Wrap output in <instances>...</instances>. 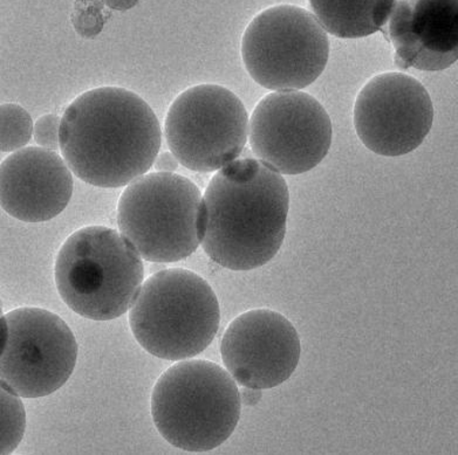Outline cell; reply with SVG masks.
Here are the masks:
<instances>
[{
	"instance_id": "cell-7",
	"label": "cell",
	"mask_w": 458,
	"mask_h": 455,
	"mask_svg": "<svg viewBox=\"0 0 458 455\" xmlns=\"http://www.w3.org/2000/svg\"><path fill=\"white\" fill-rule=\"evenodd\" d=\"M242 58L250 77L264 88L274 92L304 89L327 68V32L302 7H270L246 28Z\"/></svg>"
},
{
	"instance_id": "cell-1",
	"label": "cell",
	"mask_w": 458,
	"mask_h": 455,
	"mask_svg": "<svg viewBox=\"0 0 458 455\" xmlns=\"http://www.w3.org/2000/svg\"><path fill=\"white\" fill-rule=\"evenodd\" d=\"M162 131L140 95L100 87L75 98L60 121L59 149L68 168L93 187L117 189L153 168Z\"/></svg>"
},
{
	"instance_id": "cell-23",
	"label": "cell",
	"mask_w": 458,
	"mask_h": 455,
	"mask_svg": "<svg viewBox=\"0 0 458 455\" xmlns=\"http://www.w3.org/2000/svg\"><path fill=\"white\" fill-rule=\"evenodd\" d=\"M7 340H9V324H7L5 315L0 316V358L5 351Z\"/></svg>"
},
{
	"instance_id": "cell-11",
	"label": "cell",
	"mask_w": 458,
	"mask_h": 455,
	"mask_svg": "<svg viewBox=\"0 0 458 455\" xmlns=\"http://www.w3.org/2000/svg\"><path fill=\"white\" fill-rule=\"evenodd\" d=\"M353 122L367 149L380 156H403L425 142L433 127L434 105L419 80L388 72L362 87L355 100Z\"/></svg>"
},
{
	"instance_id": "cell-14",
	"label": "cell",
	"mask_w": 458,
	"mask_h": 455,
	"mask_svg": "<svg viewBox=\"0 0 458 455\" xmlns=\"http://www.w3.org/2000/svg\"><path fill=\"white\" fill-rule=\"evenodd\" d=\"M386 26L397 67L437 72L457 62L458 0H397Z\"/></svg>"
},
{
	"instance_id": "cell-5",
	"label": "cell",
	"mask_w": 458,
	"mask_h": 455,
	"mask_svg": "<svg viewBox=\"0 0 458 455\" xmlns=\"http://www.w3.org/2000/svg\"><path fill=\"white\" fill-rule=\"evenodd\" d=\"M221 309L213 288L196 273L170 268L143 282L130 309L132 335L150 355L183 361L213 343Z\"/></svg>"
},
{
	"instance_id": "cell-9",
	"label": "cell",
	"mask_w": 458,
	"mask_h": 455,
	"mask_svg": "<svg viewBox=\"0 0 458 455\" xmlns=\"http://www.w3.org/2000/svg\"><path fill=\"white\" fill-rule=\"evenodd\" d=\"M333 128L324 105L301 90H277L249 119L250 147L257 159L280 174L311 172L327 156Z\"/></svg>"
},
{
	"instance_id": "cell-17",
	"label": "cell",
	"mask_w": 458,
	"mask_h": 455,
	"mask_svg": "<svg viewBox=\"0 0 458 455\" xmlns=\"http://www.w3.org/2000/svg\"><path fill=\"white\" fill-rule=\"evenodd\" d=\"M28 110L16 104L0 105V151L14 153L28 146L33 136Z\"/></svg>"
},
{
	"instance_id": "cell-3",
	"label": "cell",
	"mask_w": 458,
	"mask_h": 455,
	"mask_svg": "<svg viewBox=\"0 0 458 455\" xmlns=\"http://www.w3.org/2000/svg\"><path fill=\"white\" fill-rule=\"evenodd\" d=\"M158 434L185 452L202 453L225 443L241 418L236 381L217 363L183 359L165 370L151 393Z\"/></svg>"
},
{
	"instance_id": "cell-15",
	"label": "cell",
	"mask_w": 458,
	"mask_h": 455,
	"mask_svg": "<svg viewBox=\"0 0 458 455\" xmlns=\"http://www.w3.org/2000/svg\"><path fill=\"white\" fill-rule=\"evenodd\" d=\"M397 0H310L325 31L342 39H360L382 31Z\"/></svg>"
},
{
	"instance_id": "cell-12",
	"label": "cell",
	"mask_w": 458,
	"mask_h": 455,
	"mask_svg": "<svg viewBox=\"0 0 458 455\" xmlns=\"http://www.w3.org/2000/svg\"><path fill=\"white\" fill-rule=\"evenodd\" d=\"M223 364L243 388H276L293 376L301 355L297 329L283 314L263 308L234 318L221 342Z\"/></svg>"
},
{
	"instance_id": "cell-16",
	"label": "cell",
	"mask_w": 458,
	"mask_h": 455,
	"mask_svg": "<svg viewBox=\"0 0 458 455\" xmlns=\"http://www.w3.org/2000/svg\"><path fill=\"white\" fill-rule=\"evenodd\" d=\"M26 430V411L21 398L0 383V455L13 453Z\"/></svg>"
},
{
	"instance_id": "cell-19",
	"label": "cell",
	"mask_w": 458,
	"mask_h": 455,
	"mask_svg": "<svg viewBox=\"0 0 458 455\" xmlns=\"http://www.w3.org/2000/svg\"><path fill=\"white\" fill-rule=\"evenodd\" d=\"M60 119L55 114H47L37 120L33 126V136L38 146L48 150L59 149Z\"/></svg>"
},
{
	"instance_id": "cell-10",
	"label": "cell",
	"mask_w": 458,
	"mask_h": 455,
	"mask_svg": "<svg viewBox=\"0 0 458 455\" xmlns=\"http://www.w3.org/2000/svg\"><path fill=\"white\" fill-rule=\"evenodd\" d=\"M9 340L0 383L21 398H41L66 384L77 366L78 342L59 315L24 307L5 315Z\"/></svg>"
},
{
	"instance_id": "cell-8",
	"label": "cell",
	"mask_w": 458,
	"mask_h": 455,
	"mask_svg": "<svg viewBox=\"0 0 458 455\" xmlns=\"http://www.w3.org/2000/svg\"><path fill=\"white\" fill-rule=\"evenodd\" d=\"M165 136L181 165L215 173L241 157L249 139V115L236 94L203 83L174 100L166 113Z\"/></svg>"
},
{
	"instance_id": "cell-6",
	"label": "cell",
	"mask_w": 458,
	"mask_h": 455,
	"mask_svg": "<svg viewBox=\"0 0 458 455\" xmlns=\"http://www.w3.org/2000/svg\"><path fill=\"white\" fill-rule=\"evenodd\" d=\"M117 226L143 260L177 263L202 244L207 226L202 193L179 173H147L121 195Z\"/></svg>"
},
{
	"instance_id": "cell-2",
	"label": "cell",
	"mask_w": 458,
	"mask_h": 455,
	"mask_svg": "<svg viewBox=\"0 0 458 455\" xmlns=\"http://www.w3.org/2000/svg\"><path fill=\"white\" fill-rule=\"evenodd\" d=\"M203 202L207 226L200 245L219 266L248 272L277 256L290 208L283 174L259 159L237 158L211 178Z\"/></svg>"
},
{
	"instance_id": "cell-22",
	"label": "cell",
	"mask_w": 458,
	"mask_h": 455,
	"mask_svg": "<svg viewBox=\"0 0 458 455\" xmlns=\"http://www.w3.org/2000/svg\"><path fill=\"white\" fill-rule=\"evenodd\" d=\"M260 398H262V390L244 388V392L241 394V400L248 407L259 404Z\"/></svg>"
},
{
	"instance_id": "cell-24",
	"label": "cell",
	"mask_w": 458,
	"mask_h": 455,
	"mask_svg": "<svg viewBox=\"0 0 458 455\" xmlns=\"http://www.w3.org/2000/svg\"><path fill=\"white\" fill-rule=\"evenodd\" d=\"M3 309H2V307H0V316H3Z\"/></svg>"
},
{
	"instance_id": "cell-21",
	"label": "cell",
	"mask_w": 458,
	"mask_h": 455,
	"mask_svg": "<svg viewBox=\"0 0 458 455\" xmlns=\"http://www.w3.org/2000/svg\"><path fill=\"white\" fill-rule=\"evenodd\" d=\"M108 9L119 11V13H124L132 9L139 3V0H102Z\"/></svg>"
},
{
	"instance_id": "cell-18",
	"label": "cell",
	"mask_w": 458,
	"mask_h": 455,
	"mask_svg": "<svg viewBox=\"0 0 458 455\" xmlns=\"http://www.w3.org/2000/svg\"><path fill=\"white\" fill-rule=\"evenodd\" d=\"M102 0H75L71 16L75 32L86 39H93L102 32L107 22V13Z\"/></svg>"
},
{
	"instance_id": "cell-13",
	"label": "cell",
	"mask_w": 458,
	"mask_h": 455,
	"mask_svg": "<svg viewBox=\"0 0 458 455\" xmlns=\"http://www.w3.org/2000/svg\"><path fill=\"white\" fill-rule=\"evenodd\" d=\"M73 188L71 169L55 150L25 147L0 164V206L21 222L58 217L70 204Z\"/></svg>"
},
{
	"instance_id": "cell-20",
	"label": "cell",
	"mask_w": 458,
	"mask_h": 455,
	"mask_svg": "<svg viewBox=\"0 0 458 455\" xmlns=\"http://www.w3.org/2000/svg\"><path fill=\"white\" fill-rule=\"evenodd\" d=\"M180 162L177 161L175 155L172 151H164L158 153L154 161L155 172L158 173H175L179 169Z\"/></svg>"
},
{
	"instance_id": "cell-4",
	"label": "cell",
	"mask_w": 458,
	"mask_h": 455,
	"mask_svg": "<svg viewBox=\"0 0 458 455\" xmlns=\"http://www.w3.org/2000/svg\"><path fill=\"white\" fill-rule=\"evenodd\" d=\"M55 286L70 309L93 321L130 312L145 279L142 257L117 231L87 226L71 234L56 256Z\"/></svg>"
}]
</instances>
